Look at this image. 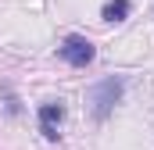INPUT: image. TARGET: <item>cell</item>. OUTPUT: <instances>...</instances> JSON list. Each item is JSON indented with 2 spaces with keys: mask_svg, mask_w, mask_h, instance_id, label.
<instances>
[{
  "mask_svg": "<svg viewBox=\"0 0 154 150\" xmlns=\"http://www.w3.org/2000/svg\"><path fill=\"white\" fill-rule=\"evenodd\" d=\"M61 118H65V107H61V104H43V107H39V132H43L47 140H57Z\"/></svg>",
  "mask_w": 154,
  "mask_h": 150,
  "instance_id": "obj_3",
  "label": "cell"
},
{
  "mask_svg": "<svg viewBox=\"0 0 154 150\" xmlns=\"http://www.w3.org/2000/svg\"><path fill=\"white\" fill-rule=\"evenodd\" d=\"M122 93H125V82H122V79H115V75H111V79H100V82H97V86L90 89L93 118H100V122H104L108 114L115 111V104L122 100Z\"/></svg>",
  "mask_w": 154,
  "mask_h": 150,
  "instance_id": "obj_1",
  "label": "cell"
},
{
  "mask_svg": "<svg viewBox=\"0 0 154 150\" xmlns=\"http://www.w3.org/2000/svg\"><path fill=\"white\" fill-rule=\"evenodd\" d=\"M57 54H61V61L72 64V68H86V64L97 57L93 43H90L86 36H65V43L57 46Z\"/></svg>",
  "mask_w": 154,
  "mask_h": 150,
  "instance_id": "obj_2",
  "label": "cell"
},
{
  "mask_svg": "<svg viewBox=\"0 0 154 150\" xmlns=\"http://www.w3.org/2000/svg\"><path fill=\"white\" fill-rule=\"evenodd\" d=\"M129 11H133L129 0H108V4H104V22H125Z\"/></svg>",
  "mask_w": 154,
  "mask_h": 150,
  "instance_id": "obj_4",
  "label": "cell"
}]
</instances>
